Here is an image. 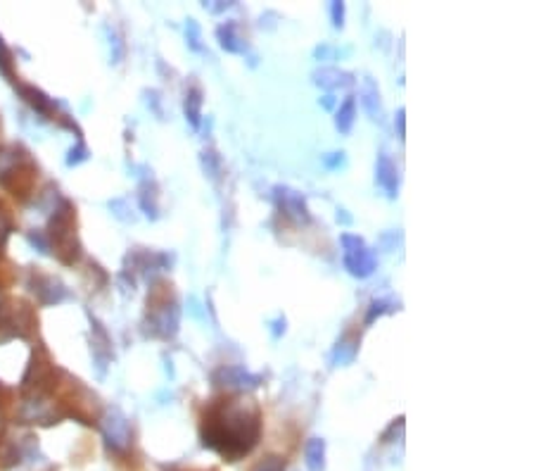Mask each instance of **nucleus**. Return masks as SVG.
Segmentation results:
<instances>
[{
  "label": "nucleus",
  "instance_id": "obj_16",
  "mask_svg": "<svg viewBox=\"0 0 534 471\" xmlns=\"http://www.w3.org/2000/svg\"><path fill=\"white\" fill-rule=\"evenodd\" d=\"M86 159H89V148L83 146V140H79V146L72 148V150H70L67 165L76 167V165H81V162H86Z\"/></svg>",
  "mask_w": 534,
  "mask_h": 471
},
{
  "label": "nucleus",
  "instance_id": "obj_6",
  "mask_svg": "<svg viewBox=\"0 0 534 471\" xmlns=\"http://www.w3.org/2000/svg\"><path fill=\"white\" fill-rule=\"evenodd\" d=\"M29 286H32V293L36 295L41 305H57V303H62L70 295L60 281L45 274H32Z\"/></svg>",
  "mask_w": 534,
  "mask_h": 471
},
{
  "label": "nucleus",
  "instance_id": "obj_20",
  "mask_svg": "<svg viewBox=\"0 0 534 471\" xmlns=\"http://www.w3.org/2000/svg\"><path fill=\"white\" fill-rule=\"evenodd\" d=\"M342 20H345V3H333V24L338 26V29L345 24Z\"/></svg>",
  "mask_w": 534,
  "mask_h": 471
},
{
  "label": "nucleus",
  "instance_id": "obj_4",
  "mask_svg": "<svg viewBox=\"0 0 534 471\" xmlns=\"http://www.w3.org/2000/svg\"><path fill=\"white\" fill-rule=\"evenodd\" d=\"M100 421L102 438H105L110 450L121 455V452H126L131 447V424H129V419L121 414V409H107L105 417H102Z\"/></svg>",
  "mask_w": 534,
  "mask_h": 471
},
{
  "label": "nucleus",
  "instance_id": "obj_22",
  "mask_svg": "<svg viewBox=\"0 0 534 471\" xmlns=\"http://www.w3.org/2000/svg\"><path fill=\"white\" fill-rule=\"evenodd\" d=\"M0 298H3V288H0Z\"/></svg>",
  "mask_w": 534,
  "mask_h": 471
},
{
  "label": "nucleus",
  "instance_id": "obj_10",
  "mask_svg": "<svg viewBox=\"0 0 534 471\" xmlns=\"http://www.w3.org/2000/svg\"><path fill=\"white\" fill-rule=\"evenodd\" d=\"M304 459H307L309 471L326 469V443L320 438H311L304 446Z\"/></svg>",
  "mask_w": 534,
  "mask_h": 471
},
{
  "label": "nucleus",
  "instance_id": "obj_18",
  "mask_svg": "<svg viewBox=\"0 0 534 471\" xmlns=\"http://www.w3.org/2000/svg\"><path fill=\"white\" fill-rule=\"evenodd\" d=\"M252 471H285V465L281 457H266L264 462H259Z\"/></svg>",
  "mask_w": 534,
  "mask_h": 471
},
{
  "label": "nucleus",
  "instance_id": "obj_1",
  "mask_svg": "<svg viewBox=\"0 0 534 471\" xmlns=\"http://www.w3.org/2000/svg\"><path fill=\"white\" fill-rule=\"evenodd\" d=\"M202 446L226 462H238L250 455L262 436V409L245 395H224L212 400L202 414Z\"/></svg>",
  "mask_w": 534,
  "mask_h": 471
},
{
  "label": "nucleus",
  "instance_id": "obj_13",
  "mask_svg": "<svg viewBox=\"0 0 534 471\" xmlns=\"http://www.w3.org/2000/svg\"><path fill=\"white\" fill-rule=\"evenodd\" d=\"M219 41H221V45H224V48H226V51H231V53H243V45L238 43V36H235V24H233V22H228V24H224V26H219Z\"/></svg>",
  "mask_w": 534,
  "mask_h": 471
},
{
  "label": "nucleus",
  "instance_id": "obj_19",
  "mask_svg": "<svg viewBox=\"0 0 534 471\" xmlns=\"http://www.w3.org/2000/svg\"><path fill=\"white\" fill-rule=\"evenodd\" d=\"M385 307H387V303H385V300H373V303H371V312H368L366 322L371 324L373 319H376V314H377V317H380V314H383V312H387Z\"/></svg>",
  "mask_w": 534,
  "mask_h": 471
},
{
  "label": "nucleus",
  "instance_id": "obj_15",
  "mask_svg": "<svg viewBox=\"0 0 534 471\" xmlns=\"http://www.w3.org/2000/svg\"><path fill=\"white\" fill-rule=\"evenodd\" d=\"M0 74L7 79V82H14V60L10 48L5 45V41L0 39Z\"/></svg>",
  "mask_w": 534,
  "mask_h": 471
},
{
  "label": "nucleus",
  "instance_id": "obj_7",
  "mask_svg": "<svg viewBox=\"0 0 534 471\" xmlns=\"http://www.w3.org/2000/svg\"><path fill=\"white\" fill-rule=\"evenodd\" d=\"M214 383L216 386H228V389H245V386L257 389L262 379L254 374H247L243 367H228V370H219L214 374Z\"/></svg>",
  "mask_w": 534,
  "mask_h": 471
},
{
  "label": "nucleus",
  "instance_id": "obj_12",
  "mask_svg": "<svg viewBox=\"0 0 534 471\" xmlns=\"http://www.w3.org/2000/svg\"><path fill=\"white\" fill-rule=\"evenodd\" d=\"M200 108H202L200 89H190L188 96H186V115H188V120L193 127H197V124H200Z\"/></svg>",
  "mask_w": 534,
  "mask_h": 471
},
{
  "label": "nucleus",
  "instance_id": "obj_9",
  "mask_svg": "<svg viewBox=\"0 0 534 471\" xmlns=\"http://www.w3.org/2000/svg\"><path fill=\"white\" fill-rule=\"evenodd\" d=\"M377 184L383 186L385 191H387V196H392V197L396 196V188H399V177H396V167L392 165L387 158H380V162H377Z\"/></svg>",
  "mask_w": 534,
  "mask_h": 471
},
{
  "label": "nucleus",
  "instance_id": "obj_17",
  "mask_svg": "<svg viewBox=\"0 0 534 471\" xmlns=\"http://www.w3.org/2000/svg\"><path fill=\"white\" fill-rule=\"evenodd\" d=\"M29 243H32L33 248H38V253H43V255L51 253L48 238H45V234H41V231H32V234H29Z\"/></svg>",
  "mask_w": 534,
  "mask_h": 471
},
{
  "label": "nucleus",
  "instance_id": "obj_11",
  "mask_svg": "<svg viewBox=\"0 0 534 471\" xmlns=\"http://www.w3.org/2000/svg\"><path fill=\"white\" fill-rule=\"evenodd\" d=\"M354 112H357V102H354V98H347L338 110V129L342 134H347V131L352 129Z\"/></svg>",
  "mask_w": 534,
  "mask_h": 471
},
{
  "label": "nucleus",
  "instance_id": "obj_14",
  "mask_svg": "<svg viewBox=\"0 0 534 471\" xmlns=\"http://www.w3.org/2000/svg\"><path fill=\"white\" fill-rule=\"evenodd\" d=\"M13 229H14L13 215H10V210H7L5 205L0 203V253H3V248H5L7 241H10Z\"/></svg>",
  "mask_w": 534,
  "mask_h": 471
},
{
  "label": "nucleus",
  "instance_id": "obj_3",
  "mask_svg": "<svg viewBox=\"0 0 534 471\" xmlns=\"http://www.w3.org/2000/svg\"><path fill=\"white\" fill-rule=\"evenodd\" d=\"M36 174L38 169L36 165H33V159L29 158V153H24L13 169H7V172L0 177V186H3L7 193H13L17 200H26V197L32 196L33 186H36Z\"/></svg>",
  "mask_w": 534,
  "mask_h": 471
},
{
  "label": "nucleus",
  "instance_id": "obj_21",
  "mask_svg": "<svg viewBox=\"0 0 534 471\" xmlns=\"http://www.w3.org/2000/svg\"><path fill=\"white\" fill-rule=\"evenodd\" d=\"M0 395H10V390H7L3 383H0ZM0 428H3V408H0Z\"/></svg>",
  "mask_w": 534,
  "mask_h": 471
},
{
  "label": "nucleus",
  "instance_id": "obj_2",
  "mask_svg": "<svg viewBox=\"0 0 534 471\" xmlns=\"http://www.w3.org/2000/svg\"><path fill=\"white\" fill-rule=\"evenodd\" d=\"M45 238L62 264H74L81 257V243L76 236V210L70 200H60L55 215L51 216Z\"/></svg>",
  "mask_w": 534,
  "mask_h": 471
},
{
  "label": "nucleus",
  "instance_id": "obj_5",
  "mask_svg": "<svg viewBox=\"0 0 534 471\" xmlns=\"http://www.w3.org/2000/svg\"><path fill=\"white\" fill-rule=\"evenodd\" d=\"M342 243H345V267L349 269V274L361 276V279L371 276L376 269V257L366 248V243L349 234L342 236Z\"/></svg>",
  "mask_w": 534,
  "mask_h": 471
},
{
  "label": "nucleus",
  "instance_id": "obj_8",
  "mask_svg": "<svg viewBox=\"0 0 534 471\" xmlns=\"http://www.w3.org/2000/svg\"><path fill=\"white\" fill-rule=\"evenodd\" d=\"M276 200L285 215H290L297 222H309V210L302 193L292 191V188H276Z\"/></svg>",
  "mask_w": 534,
  "mask_h": 471
}]
</instances>
